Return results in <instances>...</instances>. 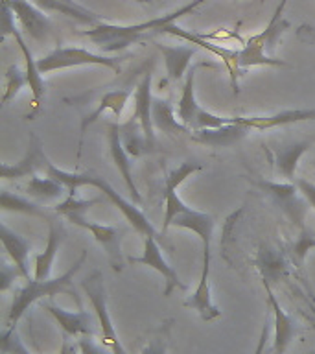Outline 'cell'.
<instances>
[{
    "label": "cell",
    "instance_id": "1",
    "mask_svg": "<svg viewBox=\"0 0 315 354\" xmlns=\"http://www.w3.org/2000/svg\"><path fill=\"white\" fill-rule=\"evenodd\" d=\"M204 2L207 0H190L188 4H184L179 10L171 11V13H166L162 17H155L151 21L137 22V24H111V22H102L98 26L85 30V37H88V41H93L104 54L115 55L118 52H122V50H126L127 46L138 43L146 35H155V32L162 24L177 22L181 17L192 13L193 10H198L199 6L204 4Z\"/></svg>",
    "mask_w": 315,
    "mask_h": 354
},
{
    "label": "cell",
    "instance_id": "2",
    "mask_svg": "<svg viewBox=\"0 0 315 354\" xmlns=\"http://www.w3.org/2000/svg\"><path fill=\"white\" fill-rule=\"evenodd\" d=\"M44 174L50 177H54V179H57L59 183H63V185L68 188V192L70 194H77V190L83 187L98 188L99 194H104L105 198L109 199V203L120 210L122 216L131 223L133 229H135L138 234H142L144 238L146 236L159 238V232H157V229L153 227V223L148 220V216L144 214L137 205H133L131 201H127L126 198H122L120 194L111 187V183L107 181V179H104L102 176H96V174H93V171L79 174V171L61 170V168H57L54 162L48 166V170L44 171Z\"/></svg>",
    "mask_w": 315,
    "mask_h": 354
},
{
    "label": "cell",
    "instance_id": "3",
    "mask_svg": "<svg viewBox=\"0 0 315 354\" xmlns=\"http://www.w3.org/2000/svg\"><path fill=\"white\" fill-rule=\"evenodd\" d=\"M87 254V251L83 249L76 262L63 275L55 277V279H44V281L28 279L24 286L13 292V301H11L10 315H8V326H17L19 319L26 314V310H30L32 304L39 303L43 299H52L55 295H70L76 301L77 308H82V299H79L76 288H74V277H76L77 271L82 270V266L85 264Z\"/></svg>",
    "mask_w": 315,
    "mask_h": 354
},
{
    "label": "cell",
    "instance_id": "4",
    "mask_svg": "<svg viewBox=\"0 0 315 354\" xmlns=\"http://www.w3.org/2000/svg\"><path fill=\"white\" fill-rule=\"evenodd\" d=\"M287 2L289 0H280L264 32L256 33L243 43V48L240 50V68L243 72H247L253 66H287L286 61L276 59L271 55L278 46L282 33L292 28V24L284 19Z\"/></svg>",
    "mask_w": 315,
    "mask_h": 354
},
{
    "label": "cell",
    "instance_id": "5",
    "mask_svg": "<svg viewBox=\"0 0 315 354\" xmlns=\"http://www.w3.org/2000/svg\"><path fill=\"white\" fill-rule=\"evenodd\" d=\"M126 57L122 55H105L88 52L82 46H55L48 54L39 57L37 66L41 74H50L55 71H65L72 66H105L115 71L116 74L122 72V63Z\"/></svg>",
    "mask_w": 315,
    "mask_h": 354
},
{
    "label": "cell",
    "instance_id": "6",
    "mask_svg": "<svg viewBox=\"0 0 315 354\" xmlns=\"http://www.w3.org/2000/svg\"><path fill=\"white\" fill-rule=\"evenodd\" d=\"M254 185L269 198L271 203L280 210V214L292 225H295L297 229L306 227V214H308L309 210V203L308 199L303 196V192L298 190L297 183H275L258 179Z\"/></svg>",
    "mask_w": 315,
    "mask_h": 354
},
{
    "label": "cell",
    "instance_id": "7",
    "mask_svg": "<svg viewBox=\"0 0 315 354\" xmlns=\"http://www.w3.org/2000/svg\"><path fill=\"white\" fill-rule=\"evenodd\" d=\"M83 292L87 293L88 301L93 304L94 314H96V321L99 325V334H102V343L104 347L111 351V354H127L126 348L122 347L116 328L111 319L109 308H107V292H105L104 275L102 271L94 270L88 277H85L82 281Z\"/></svg>",
    "mask_w": 315,
    "mask_h": 354
},
{
    "label": "cell",
    "instance_id": "8",
    "mask_svg": "<svg viewBox=\"0 0 315 354\" xmlns=\"http://www.w3.org/2000/svg\"><path fill=\"white\" fill-rule=\"evenodd\" d=\"M137 88V83H126L122 87H113V88H104L102 93H98L96 100H94V107L88 109L87 113H82V122H79V144H77V159L82 157V146L85 133L94 122L99 120V116L104 115L105 111H111L113 115L120 118L124 109H126L127 102L133 98Z\"/></svg>",
    "mask_w": 315,
    "mask_h": 354
},
{
    "label": "cell",
    "instance_id": "9",
    "mask_svg": "<svg viewBox=\"0 0 315 354\" xmlns=\"http://www.w3.org/2000/svg\"><path fill=\"white\" fill-rule=\"evenodd\" d=\"M66 220L74 225L82 227L94 236V240L104 248L111 268L115 271L124 270V253H122V234L124 231L115 225H105V223H96V221L87 220V212H66L63 214Z\"/></svg>",
    "mask_w": 315,
    "mask_h": 354
},
{
    "label": "cell",
    "instance_id": "10",
    "mask_svg": "<svg viewBox=\"0 0 315 354\" xmlns=\"http://www.w3.org/2000/svg\"><path fill=\"white\" fill-rule=\"evenodd\" d=\"M157 33H166V35H173L177 39H182V41H187L190 44H195L199 48L209 50L210 54H214L216 57H220L223 63H225L227 71H229V76H231V85L232 91L238 94V80L245 74V72L240 68V50H231L225 48V46H220V44H214L207 41L203 35H199V33L188 32L184 28H181L177 22H168V24H162V26L155 32Z\"/></svg>",
    "mask_w": 315,
    "mask_h": 354
},
{
    "label": "cell",
    "instance_id": "11",
    "mask_svg": "<svg viewBox=\"0 0 315 354\" xmlns=\"http://www.w3.org/2000/svg\"><path fill=\"white\" fill-rule=\"evenodd\" d=\"M153 65L155 61H149L148 68L144 74L138 77L137 88L133 94V102H135V111H133L131 118L140 124L144 131V137L148 140L149 153L155 151L157 148V137H155V126H153V96H151V80H153Z\"/></svg>",
    "mask_w": 315,
    "mask_h": 354
},
{
    "label": "cell",
    "instance_id": "12",
    "mask_svg": "<svg viewBox=\"0 0 315 354\" xmlns=\"http://www.w3.org/2000/svg\"><path fill=\"white\" fill-rule=\"evenodd\" d=\"M203 170V166L199 162H192L187 160L171 171H168L164 177V221H162V232H166L171 227V221L181 210L188 207L177 194V188L181 187L182 183L187 181L188 177L193 176L195 171Z\"/></svg>",
    "mask_w": 315,
    "mask_h": 354
},
{
    "label": "cell",
    "instance_id": "13",
    "mask_svg": "<svg viewBox=\"0 0 315 354\" xmlns=\"http://www.w3.org/2000/svg\"><path fill=\"white\" fill-rule=\"evenodd\" d=\"M127 260H129L131 264L148 266V268L155 270L157 273H160L162 279H164V297H170L173 290H187V284L179 279L177 271L173 270V266L168 264L164 257H162V251H160L159 245V238H144L142 254H140V257H129Z\"/></svg>",
    "mask_w": 315,
    "mask_h": 354
},
{
    "label": "cell",
    "instance_id": "14",
    "mask_svg": "<svg viewBox=\"0 0 315 354\" xmlns=\"http://www.w3.org/2000/svg\"><path fill=\"white\" fill-rule=\"evenodd\" d=\"M210 262H212V249L210 245H203V266H201L198 286L193 293L184 299V306L195 310L203 321H214L221 315L220 306L214 303L210 290Z\"/></svg>",
    "mask_w": 315,
    "mask_h": 354
},
{
    "label": "cell",
    "instance_id": "15",
    "mask_svg": "<svg viewBox=\"0 0 315 354\" xmlns=\"http://www.w3.org/2000/svg\"><path fill=\"white\" fill-rule=\"evenodd\" d=\"M15 13L17 21L21 22L22 32L30 35V39L37 43H46L52 35V22L46 11L39 6L32 4L30 0H4Z\"/></svg>",
    "mask_w": 315,
    "mask_h": 354
},
{
    "label": "cell",
    "instance_id": "16",
    "mask_svg": "<svg viewBox=\"0 0 315 354\" xmlns=\"http://www.w3.org/2000/svg\"><path fill=\"white\" fill-rule=\"evenodd\" d=\"M52 165L44 153L43 142L37 135H30V146L28 151L22 155L17 162H2L0 165V177L10 181V179H21V177L37 176V171H46Z\"/></svg>",
    "mask_w": 315,
    "mask_h": 354
},
{
    "label": "cell",
    "instance_id": "17",
    "mask_svg": "<svg viewBox=\"0 0 315 354\" xmlns=\"http://www.w3.org/2000/svg\"><path fill=\"white\" fill-rule=\"evenodd\" d=\"M262 284H264L265 293H267V303H269L271 312H273V354H284L287 347L292 345L293 339L298 336L300 326L292 315L284 312L275 292H273V286H269L267 282H262Z\"/></svg>",
    "mask_w": 315,
    "mask_h": 354
},
{
    "label": "cell",
    "instance_id": "18",
    "mask_svg": "<svg viewBox=\"0 0 315 354\" xmlns=\"http://www.w3.org/2000/svg\"><path fill=\"white\" fill-rule=\"evenodd\" d=\"M43 306L59 325L65 337H96L94 317L88 314L87 310L77 308L76 312H70V310L61 308L50 301L43 303Z\"/></svg>",
    "mask_w": 315,
    "mask_h": 354
},
{
    "label": "cell",
    "instance_id": "19",
    "mask_svg": "<svg viewBox=\"0 0 315 354\" xmlns=\"http://www.w3.org/2000/svg\"><path fill=\"white\" fill-rule=\"evenodd\" d=\"M251 131H253L251 127L242 124L238 120V116H234L231 124L198 129V131L190 133V137H192L193 142L204 144V146H210V148H231L240 140H243Z\"/></svg>",
    "mask_w": 315,
    "mask_h": 354
},
{
    "label": "cell",
    "instance_id": "20",
    "mask_svg": "<svg viewBox=\"0 0 315 354\" xmlns=\"http://www.w3.org/2000/svg\"><path fill=\"white\" fill-rule=\"evenodd\" d=\"M107 146H109V155L115 162L116 170L120 171L122 179L126 183L127 190L131 192L135 203H142V196L138 192L135 179H133L131 170V155L127 153L124 140H122L120 126L118 124H107Z\"/></svg>",
    "mask_w": 315,
    "mask_h": 354
},
{
    "label": "cell",
    "instance_id": "21",
    "mask_svg": "<svg viewBox=\"0 0 315 354\" xmlns=\"http://www.w3.org/2000/svg\"><path fill=\"white\" fill-rule=\"evenodd\" d=\"M289 264H292V260H289L287 251H282L278 248H269V245L260 248V251L254 257V266L260 271L262 282H267L269 286L287 277Z\"/></svg>",
    "mask_w": 315,
    "mask_h": 354
},
{
    "label": "cell",
    "instance_id": "22",
    "mask_svg": "<svg viewBox=\"0 0 315 354\" xmlns=\"http://www.w3.org/2000/svg\"><path fill=\"white\" fill-rule=\"evenodd\" d=\"M238 120L251 129L265 131V129L292 126L300 122H315V109H284L267 116H238Z\"/></svg>",
    "mask_w": 315,
    "mask_h": 354
},
{
    "label": "cell",
    "instance_id": "23",
    "mask_svg": "<svg viewBox=\"0 0 315 354\" xmlns=\"http://www.w3.org/2000/svg\"><path fill=\"white\" fill-rule=\"evenodd\" d=\"M309 149V142L300 140V142H289L282 144L278 148L271 151V165L275 171L284 179V181L295 183L297 181V166L303 159V155Z\"/></svg>",
    "mask_w": 315,
    "mask_h": 354
},
{
    "label": "cell",
    "instance_id": "24",
    "mask_svg": "<svg viewBox=\"0 0 315 354\" xmlns=\"http://www.w3.org/2000/svg\"><path fill=\"white\" fill-rule=\"evenodd\" d=\"M0 240H2V248H4L6 254L10 257L11 262L15 264V268L21 271V275L24 281L30 279V254H32V243L28 242L26 238L21 236L19 232L8 227V223L0 225Z\"/></svg>",
    "mask_w": 315,
    "mask_h": 354
},
{
    "label": "cell",
    "instance_id": "25",
    "mask_svg": "<svg viewBox=\"0 0 315 354\" xmlns=\"http://www.w3.org/2000/svg\"><path fill=\"white\" fill-rule=\"evenodd\" d=\"M157 48L162 54L166 65V74L171 82H181L182 77H187L192 57L198 54V46L192 44H157Z\"/></svg>",
    "mask_w": 315,
    "mask_h": 354
},
{
    "label": "cell",
    "instance_id": "26",
    "mask_svg": "<svg viewBox=\"0 0 315 354\" xmlns=\"http://www.w3.org/2000/svg\"><path fill=\"white\" fill-rule=\"evenodd\" d=\"M11 35L15 37L17 44H19V48H21L22 55H24V61H26V74H28V87H30V93H32V115L33 116L35 113L39 111L41 107V100L44 98V94H46V83H44V77L41 74L37 66V59H33L32 55V50L28 48L26 41L22 37V33L19 28H15Z\"/></svg>",
    "mask_w": 315,
    "mask_h": 354
},
{
    "label": "cell",
    "instance_id": "27",
    "mask_svg": "<svg viewBox=\"0 0 315 354\" xmlns=\"http://www.w3.org/2000/svg\"><path fill=\"white\" fill-rule=\"evenodd\" d=\"M33 4L39 6L46 13H59L68 19H74L79 24L96 26L99 22H104V17L94 13L93 10H88L76 0H33Z\"/></svg>",
    "mask_w": 315,
    "mask_h": 354
},
{
    "label": "cell",
    "instance_id": "28",
    "mask_svg": "<svg viewBox=\"0 0 315 354\" xmlns=\"http://www.w3.org/2000/svg\"><path fill=\"white\" fill-rule=\"evenodd\" d=\"M171 227H179V229H187V231L195 232V234L201 238L203 245H212L216 221L214 216L209 214V212H201V210L187 207V209L181 210V212L173 218Z\"/></svg>",
    "mask_w": 315,
    "mask_h": 354
},
{
    "label": "cell",
    "instance_id": "29",
    "mask_svg": "<svg viewBox=\"0 0 315 354\" xmlns=\"http://www.w3.org/2000/svg\"><path fill=\"white\" fill-rule=\"evenodd\" d=\"M61 243H63V229L57 221L50 220L48 221V242L46 248L41 253L35 254V270H33V279L37 281H44L50 279L52 273V266L55 262L57 251H59Z\"/></svg>",
    "mask_w": 315,
    "mask_h": 354
},
{
    "label": "cell",
    "instance_id": "30",
    "mask_svg": "<svg viewBox=\"0 0 315 354\" xmlns=\"http://www.w3.org/2000/svg\"><path fill=\"white\" fill-rule=\"evenodd\" d=\"M28 198L35 199L39 203H52V201H63L68 196V188L50 176H32L24 187Z\"/></svg>",
    "mask_w": 315,
    "mask_h": 354
},
{
    "label": "cell",
    "instance_id": "31",
    "mask_svg": "<svg viewBox=\"0 0 315 354\" xmlns=\"http://www.w3.org/2000/svg\"><path fill=\"white\" fill-rule=\"evenodd\" d=\"M199 66L203 65H195L192 66V71H188L187 77H184V83H182L181 98L177 102V116H179V120L190 131H192L193 120H195V116H198L199 109H201V105L195 100V72H198Z\"/></svg>",
    "mask_w": 315,
    "mask_h": 354
},
{
    "label": "cell",
    "instance_id": "32",
    "mask_svg": "<svg viewBox=\"0 0 315 354\" xmlns=\"http://www.w3.org/2000/svg\"><path fill=\"white\" fill-rule=\"evenodd\" d=\"M153 126L162 133H192L177 116V107L171 105L170 100L153 98Z\"/></svg>",
    "mask_w": 315,
    "mask_h": 354
},
{
    "label": "cell",
    "instance_id": "33",
    "mask_svg": "<svg viewBox=\"0 0 315 354\" xmlns=\"http://www.w3.org/2000/svg\"><path fill=\"white\" fill-rule=\"evenodd\" d=\"M0 209L2 212H15V214L35 216V218H48V212L37 203L32 201V198H24L19 194H13L10 190L0 192Z\"/></svg>",
    "mask_w": 315,
    "mask_h": 354
},
{
    "label": "cell",
    "instance_id": "34",
    "mask_svg": "<svg viewBox=\"0 0 315 354\" xmlns=\"http://www.w3.org/2000/svg\"><path fill=\"white\" fill-rule=\"evenodd\" d=\"M120 133L127 153L131 155V157H140L144 153H149L148 140L144 137L142 127H140L137 120L129 118L124 126H120Z\"/></svg>",
    "mask_w": 315,
    "mask_h": 354
},
{
    "label": "cell",
    "instance_id": "35",
    "mask_svg": "<svg viewBox=\"0 0 315 354\" xmlns=\"http://www.w3.org/2000/svg\"><path fill=\"white\" fill-rule=\"evenodd\" d=\"M312 249H315V231L308 229V225H306L304 229H298V234L293 238V242L287 245L286 251L289 254L292 264L300 270Z\"/></svg>",
    "mask_w": 315,
    "mask_h": 354
},
{
    "label": "cell",
    "instance_id": "36",
    "mask_svg": "<svg viewBox=\"0 0 315 354\" xmlns=\"http://www.w3.org/2000/svg\"><path fill=\"white\" fill-rule=\"evenodd\" d=\"M28 85V74L26 68H21L19 65H11L6 72V88L2 94V105H8L11 100L21 93L22 88Z\"/></svg>",
    "mask_w": 315,
    "mask_h": 354
},
{
    "label": "cell",
    "instance_id": "37",
    "mask_svg": "<svg viewBox=\"0 0 315 354\" xmlns=\"http://www.w3.org/2000/svg\"><path fill=\"white\" fill-rule=\"evenodd\" d=\"M168 339H170V323H164L151 336V339H148L140 354H168Z\"/></svg>",
    "mask_w": 315,
    "mask_h": 354
},
{
    "label": "cell",
    "instance_id": "38",
    "mask_svg": "<svg viewBox=\"0 0 315 354\" xmlns=\"http://www.w3.org/2000/svg\"><path fill=\"white\" fill-rule=\"evenodd\" d=\"M2 354H30L21 337L17 336L15 326H8L2 332Z\"/></svg>",
    "mask_w": 315,
    "mask_h": 354
},
{
    "label": "cell",
    "instance_id": "39",
    "mask_svg": "<svg viewBox=\"0 0 315 354\" xmlns=\"http://www.w3.org/2000/svg\"><path fill=\"white\" fill-rule=\"evenodd\" d=\"M19 277L22 275L21 271L15 268V264H2V270H0V290H2V292H8L11 284H15Z\"/></svg>",
    "mask_w": 315,
    "mask_h": 354
},
{
    "label": "cell",
    "instance_id": "40",
    "mask_svg": "<svg viewBox=\"0 0 315 354\" xmlns=\"http://www.w3.org/2000/svg\"><path fill=\"white\" fill-rule=\"evenodd\" d=\"M297 187L298 190L303 192V196L308 199L309 207L315 210V183L308 181V179H303V177H297Z\"/></svg>",
    "mask_w": 315,
    "mask_h": 354
},
{
    "label": "cell",
    "instance_id": "41",
    "mask_svg": "<svg viewBox=\"0 0 315 354\" xmlns=\"http://www.w3.org/2000/svg\"><path fill=\"white\" fill-rule=\"evenodd\" d=\"M77 354H107L94 343V337H82L77 342Z\"/></svg>",
    "mask_w": 315,
    "mask_h": 354
},
{
    "label": "cell",
    "instance_id": "42",
    "mask_svg": "<svg viewBox=\"0 0 315 354\" xmlns=\"http://www.w3.org/2000/svg\"><path fill=\"white\" fill-rule=\"evenodd\" d=\"M297 39L306 44H315V26L300 24V26L297 28Z\"/></svg>",
    "mask_w": 315,
    "mask_h": 354
},
{
    "label": "cell",
    "instance_id": "43",
    "mask_svg": "<svg viewBox=\"0 0 315 354\" xmlns=\"http://www.w3.org/2000/svg\"><path fill=\"white\" fill-rule=\"evenodd\" d=\"M269 332H271V326L267 325V321H265L264 326H262L258 343H256V348H254L253 354H264L265 353V343H267V339H269Z\"/></svg>",
    "mask_w": 315,
    "mask_h": 354
},
{
    "label": "cell",
    "instance_id": "44",
    "mask_svg": "<svg viewBox=\"0 0 315 354\" xmlns=\"http://www.w3.org/2000/svg\"><path fill=\"white\" fill-rule=\"evenodd\" d=\"M59 354H77V345H70L68 342H65Z\"/></svg>",
    "mask_w": 315,
    "mask_h": 354
},
{
    "label": "cell",
    "instance_id": "45",
    "mask_svg": "<svg viewBox=\"0 0 315 354\" xmlns=\"http://www.w3.org/2000/svg\"><path fill=\"white\" fill-rule=\"evenodd\" d=\"M135 2H138V4H149L151 0H135Z\"/></svg>",
    "mask_w": 315,
    "mask_h": 354
}]
</instances>
